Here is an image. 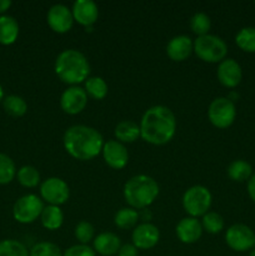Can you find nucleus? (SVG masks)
Returning <instances> with one entry per match:
<instances>
[{"mask_svg": "<svg viewBox=\"0 0 255 256\" xmlns=\"http://www.w3.org/2000/svg\"><path fill=\"white\" fill-rule=\"evenodd\" d=\"M62 256H96V252H94L92 246L84 244H76L68 248Z\"/></svg>", "mask_w": 255, "mask_h": 256, "instance_id": "35", "label": "nucleus"}, {"mask_svg": "<svg viewBox=\"0 0 255 256\" xmlns=\"http://www.w3.org/2000/svg\"><path fill=\"white\" fill-rule=\"evenodd\" d=\"M72 12L75 22L85 28L92 26L99 16V8L94 0H75Z\"/></svg>", "mask_w": 255, "mask_h": 256, "instance_id": "16", "label": "nucleus"}, {"mask_svg": "<svg viewBox=\"0 0 255 256\" xmlns=\"http://www.w3.org/2000/svg\"><path fill=\"white\" fill-rule=\"evenodd\" d=\"M159 192V184L154 178L140 174L130 178L125 182L122 195L130 208L135 210H142L155 202Z\"/></svg>", "mask_w": 255, "mask_h": 256, "instance_id": "4", "label": "nucleus"}, {"mask_svg": "<svg viewBox=\"0 0 255 256\" xmlns=\"http://www.w3.org/2000/svg\"><path fill=\"white\" fill-rule=\"evenodd\" d=\"M88 105V94L84 88L72 85L66 88L60 96V108L69 115H76L82 112Z\"/></svg>", "mask_w": 255, "mask_h": 256, "instance_id": "11", "label": "nucleus"}, {"mask_svg": "<svg viewBox=\"0 0 255 256\" xmlns=\"http://www.w3.org/2000/svg\"><path fill=\"white\" fill-rule=\"evenodd\" d=\"M210 28H212V20L206 12H198L190 18V29L198 36L209 34Z\"/></svg>", "mask_w": 255, "mask_h": 256, "instance_id": "29", "label": "nucleus"}, {"mask_svg": "<svg viewBox=\"0 0 255 256\" xmlns=\"http://www.w3.org/2000/svg\"><path fill=\"white\" fill-rule=\"evenodd\" d=\"M122 246V240L116 234L110 232H100L92 240V249L102 256L116 255Z\"/></svg>", "mask_w": 255, "mask_h": 256, "instance_id": "19", "label": "nucleus"}, {"mask_svg": "<svg viewBox=\"0 0 255 256\" xmlns=\"http://www.w3.org/2000/svg\"><path fill=\"white\" fill-rule=\"evenodd\" d=\"M248 194H249L250 199L255 202V172L248 180Z\"/></svg>", "mask_w": 255, "mask_h": 256, "instance_id": "37", "label": "nucleus"}, {"mask_svg": "<svg viewBox=\"0 0 255 256\" xmlns=\"http://www.w3.org/2000/svg\"><path fill=\"white\" fill-rule=\"evenodd\" d=\"M226 172H228V176H229L232 180H234V182H238L249 180L250 178H252V175L254 174V172H252V165L242 159H238L230 162Z\"/></svg>", "mask_w": 255, "mask_h": 256, "instance_id": "23", "label": "nucleus"}, {"mask_svg": "<svg viewBox=\"0 0 255 256\" xmlns=\"http://www.w3.org/2000/svg\"><path fill=\"white\" fill-rule=\"evenodd\" d=\"M218 80L225 88H235L242 79V70L239 62L232 58H225L218 65Z\"/></svg>", "mask_w": 255, "mask_h": 256, "instance_id": "15", "label": "nucleus"}, {"mask_svg": "<svg viewBox=\"0 0 255 256\" xmlns=\"http://www.w3.org/2000/svg\"><path fill=\"white\" fill-rule=\"evenodd\" d=\"M62 144L70 156L82 162H88L102 152L104 139L94 128L76 124L65 130Z\"/></svg>", "mask_w": 255, "mask_h": 256, "instance_id": "2", "label": "nucleus"}, {"mask_svg": "<svg viewBox=\"0 0 255 256\" xmlns=\"http://www.w3.org/2000/svg\"><path fill=\"white\" fill-rule=\"evenodd\" d=\"M202 230L208 232L209 234H219L224 229V219L220 214L215 212H208L202 219Z\"/></svg>", "mask_w": 255, "mask_h": 256, "instance_id": "31", "label": "nucleus"}, {"mask_svg": "<svg viewBox=\"0 0 255 256\" xmlns=\"http://www.w3.org/2000/svg\"><path fill=\"white\" fill-rule=\"evenodd\" d=\"M15 175H16V168L12 158L0 152V185L9 184Z\"/></svg>", "mask_w": 255, "mask_h": 256, "instance_id": "32", "label": "nucleus"}, {"mask_svg": "<svg viewBox=\"0 0 255 256\" xmlns=\"http://www.w3.org/2000/svg\"><path fill=\"white\" fill-rule=\"evenodd\" d=\"M114 135L118 142H134L140 138V126L138 122L132 120H122L118 122L114 129Z\"/></svg>", "mask_w": 255, "mask_h": 256, "instance_id": "21", "label": "nucleus"}, {"mask_svg": "<svg viewBox=\"0 0 255 256\" xmlns=\"http://www.w3.org/2000/svg\"><path fill=\"white\" fill-rule=\"evenodd\" d=\"M19 36V24L10 15L0 16V44L12 45Z\"/></svg>", "mask_w": 255, "mask_h": 256, "instance_id": "20", "label": "nucleus"}, {"mask_svg": "<svg viewBox=\"0 0 255 256\" xmlns=\"http://www.w3.org/2000/svg\"><path fill=\"white\" fill-rule=\"evenodd\" d=\"M46 22L52 32L64 34L72 29L75 20L69 6L64 4H54L48 10Z\"/></svg>", "mask_w": 255, "mask_h": 256, "instance_id": "12", "label": "nucleus"}, {"mask_svg": "<svg viewBox=\"0 0 255 256\" xmlns=\"http://www.w3.org/2000/svg\"><path fill=\"white\" fill-rule=\"evenodd\" d=\"M55 74L65 84L79 85L89 78L90 64L88 58L76 49H65L55 59Z\"/></svg>", "mask_w": 255, "mask_h": 256, "instance_id": "3", "label": "nucleus"}, {"mask_svg": "<svg viewBox=\"0 0 255 256\" xmlns=\"http://www.w3.org/2000/svg\"><path fill=\"white\" fill-rule=\"evenodd\" d=\"M235 42L246 52H255V26H245L238 32Z\"/></svg>", "mask_w": 255, "mask_h": 256, "instance_id": "28", "label": "nucleus"}, {"mask_svg": "<svg viewBox=\"0 0 255 256\" xmlns=\"http://www.w3.org/2000/svg\"><path fill=\"white\" fill-rule=\"evenodd\" d=\"M40 222L45 229L52 230V232L58 230L62 228V222H64V212L60 209V206L46 205L40 215Z\"/></svg>", "mask_w": 255, "mask_h": 256, "instance_id": "22", "label": "nucleus"}, {"mask_svg": "<svg viewBox=\"0 0 255 256\" xmlns=\"http://www.w3.org/2000/svg\"><path fill=\"white\" fill-rule=\"evenodd\" d=\"M212 192L206 186L194 185L182 195V208L189 216H204L212 206Z\"/></svg>", "mask_w": 255, "mask_h": 256, "instance_id": "6", "label": "nucleus"}, {"mask_svg": "<svg viewBox=\"0 0 255 256\" xmlns=\"http://www.w3.org/2000/svg\"><path fill=\"white\" fill-rule=\"evenodd\" d=\"M226 245L234 252H248L255 248V232L245 224H234L225 232Z\"/></svg>", "mask_w": 255, "mask_h": 256, "instance_id": "10", "label": "nucleus"}, {"mask_svg": "<svg viewBox=\"0 0 255 256\" xmlns=\"http://www.w3.org/2000/svg\"><path fill=\"white\" fill-rule=\"evenodd\" d=\"M118 256H138L139 255V250L134 246L132 244H124L120 246Z\"/></svg>", "mask_w": 255, "mask_h": 256, "instance_id": "36", "label": "nucleus"}, {"mask_svg": "<svg viewBox=\"0 0 255 256\" xmlns=\"http://www.w3.org/2000/svg\"><path fill=\"white\" fill-rule=\"evenodd\" d=\"M44 210L42 198L35 194H28L19 198L12 206V216L18 222L32 224L40 218Z\"/></svg>", "mask_w": 255, "mask_h": 256, "instance_id": "8", "label": "nucleus"}, {"mask_svg": "<svg viewBox=\"0 0 255 256\" xmlns=\"http://www.w3.org/2000/svg\"><path fill=\"white\" fill-rule=\"evenodd\" d=\"M140 138L149 144L165 145L176 132V118L165 105H154L145 110L140 120Z\"/></svg>", "mask_w": 255, "mask_h": 256, "instance_id": "1", "label": "nucleus"}, {"mask_svg": "<svg viewBox=\"0 0 255 256\" xmlns=\"http://www.w3.org/2000/svg\"><path fill=\"white\" fill-rule=\"evenodd\" d=\"M29 256H62V252L54 242H40L30 249Z\"/></svg>", "mask_w": 255, "mask_h": 256, "instance_id": "34", "label": "nucleus"}, {"mask_svg": "<svg viewBox=\"0 0 255 256\" xmlns=\"http://www.w3.org/2000/svg\"><path fill=\"white\" fill-rule=\"evenodd\" d=\"M2 98H4V92H2V85H0V102L2 100Z\"/></svg>", "mask_w": 255, "mask_h": 256, "instance_id": "39", "label": "nucleus"}, {"mask_svg": "<svg viewBox=\"0 0 255 256\" xmlns=\"http://www.w3.org/2000/svg\"><path fill=\"white\" fill-rule=\"evenodd\" d=\"M0 256H29V250L18 240L6 239L0 242Z\"/></svg>", "mask_w": 255, "mask_h": 256, "instance_id": "30", "label": "nucleus"}, {"mask_svg": "<svg viewBox=\"0 0 255 256\" xmlns=\"http://www.w3.org/2000/svg\"><path fill=\"white\" fill-rule=\"evenodd\" d=\"M18 182L25 188H35L40 184V172L32 165H24L16 172Z\"/></svg>", "mask_w": 255, "mask_h": 256, "instance_id": "27", "label": "nucleus"}, {"mask_svg": "<svg viewBox=\"0 0 255 256\" xmlns=\"http://www.w3.org/2000/svg\"><path fill=\"white\" fill-rule=\"evenodd\" d=\"M139 212L132 208H122L120 210H118L116 214L114 216V224L116 225L119 229L122 230H128L132 229V228L136 226L138 220H139Z\"/></svg>", "mask_w": 255, "mask_h": 256, "instance_id": "24", "label": "nucleus"}, {"mask_svg": "<svg viewBox=\"0 0 255 256\" xmlns=\"http://www.w3.org/2000/svg\"><path fill=\"white\" fill-rule=\"evenodd\" d=\"M84 89L88 96L95 100H102L108 95L109 88H108L106 82L102 76H89L85 80Z\"/></svg>", "mask_w": 255, "mask_h": 256, "instance_id": "25", "label": "nucleus"}, {"mask_svg": "<svg viewBox=\"0 0 255 256\" xmlns=\"http://www.w3.org/2000/svg\"><path fill=\"white\" fill-rule=\"evenodd\" d=\"M10 6H12V2L10 0H0V14L6 12Z\"/></svg>", "mask_w": 255, "mask_h": 256, "instance_id": "38", "label": "nucleus"}, {"mask_svg": "<svg viewBox=\"0 0 255 256\" xmlns=\"http://www.w3.org/2000/svg\"><path fill=\"white\" fill-rule=\"evenodd\" d=\"M176 236L184 244H194L202 238V225L198 218L186 216L182 218L176 225Z\"/></svg>", "mask_w": 255, "mask_h": 256, "instance_id": "17", "label": "nucleus"}, {"mask_svg": "<svg viewBox=\"0 0 255 256\" xmlns=\"http://www.w3.org/2000/svg\"><path fill=\"white\" fill-rule=\"evenodd\" d=\"M104 162L112 169H124L129 162V152L126 146L118 140H108L102 150Z\"/></svg>", "mask_w": 255, "mask_h": 256, "instance_id": "14", "label": "nucleus"}, {"mask_svg": "<svg viewBox=\"0 0 255 256\" xmlns=\"http://www.w3.org/2000/svg\"><path fill=\"white\" fill-rule=\"evenodd\" d=\"M132 245L138 250H149L156 246L160 240V232L152 222H142L136 225L132 232Z\"/></svg>", "mask_w": 255, "mask_h": 256, "instance_id": "13", "label": "nucleus"}, {"mask_svg": "<svg viewBox=\"0 0 255 256\" xmlns=\"http://www.w3.org/2000/svg\"><path fill=\"white\" fill-rule=\"evenodd\" d=\"M40 198L42 202H46L48 205L60 206L69 200L70 188L66 182L60 178H48L40 184Z\"/></svg>", "mask_w": 255, "mask_h": 256, "instance_id": "9", "label": "nucleus"}, {"mask_svg": "<svg viewBox=\"0 0 255 256\" xmlns=\"http://www.w3.org/2000/svg\"><path fill=\"white\" fill-rule=\"evenodd\" d=\"M74 235L80 244L88 245L90 242H92L95 238V229L92 224H90L86 220H82L76 224L74 229Z\"/></svg>", "mask_w": 255, "mask_h": 256, "instance_id": "33", "label": "nucleus"}, {"mask_svg": "<svg viewBox=\"0 0 255 256\" xmlns=\"http://www.w3.org/2000/svg\"><path fill=\"white\" fill-rule=\"evenodd\" d=\"M194 52L205 62H220L226 56L228 45L218 35L206 34L194 40Z\"/></svg>", "mask_w": 255, "mask_h": 256, "instance_id": "5", "label": "nucleus"}, {"mask_svg": "<svg viewBox=\"0 0 255 256\" xmlns=\"http://www.w3.org/2000/svg\"><path fill=\"white\" fill-rule=\"evenodd\" d=\"M194 52V40L189 35L180 34L172 38L166 45V54L174 62L188 59Z\"/></svg>", "mask_w": 255, "mask_h": 256, "instance_id": "18", "label": "nucleus"}, {"mask_svg": "<svg viewBox=\"0 0 255 256\" xmlns=\"http://www.w3.org/2000/svg\"><path fill=\"white\" fill-rule=\"evenodd\" d=\"M208 118L215 128H229L236 118V108L234 102L228 99V96L215 98L208 108Z\"/></svg>", "mask_w": 255, "mask_h": 256, "instance_id": "7", "label": "nucleus"}, {"mask_svg": "<svg viewBox=\"0 0 255 256\" xmlns=\"http://www.w3.org/2000/svg\"><path fill=\"white\" fill-rule=\"evenodd\" d=\"M249 256H255V248L254 249L252 250V252H250V254H249Z\"/></svg>", "mask_w": 255, "mask_h": 256, "instance_id": "40", "label": "nucleus"}, {"mask_svg": "<svg viewBox=\"0 0 255 256\" xmlns=\"http://www.w3.org/2000/svg\"><path fill=\"white\" fill-rule=\"evenodd\" d=\"M2 108L10 116L20 118L26 114L28 104L19 95H9L2 100Z\"/></svg>", "mask_w": 255, "mask_h": 256, "instance_id": "26", "label": "nucleus"}]
</instances>
